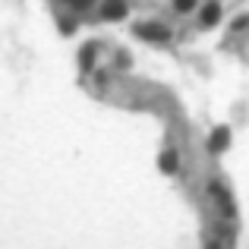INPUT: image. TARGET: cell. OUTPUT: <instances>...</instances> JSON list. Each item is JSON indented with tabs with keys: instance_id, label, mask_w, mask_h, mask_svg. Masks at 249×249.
<instances>
[{
	"instance_id": "obj_1",
	"label": "cell",
	"mask_w": 249,
	"mask_h": 249,
	"mask_svg": "<svg viewBox=\"0 0 249 249\" xmlns=\"http://www.w3.org/2000/svg\"><path fill=\"white\" fill-rule=\"evenodd\" d=\"M136 35L145 38V41H170V29H164V25H148V22H139L136 25Z\"/></svg>"
},
{
	"instance_id": "obj_2",
	"label": "cell",
	"mask_w": 249,
	"mask_h": 249,
	"mask_svg": "<svg viewBox=\"0 0 249 249\" xmlns=\"http://www.w3.org/2000/svg\"><path fill=\"white\" fill-rule=\"evenodd\" d=\"M101 19H107V22L126 19V0H104L101 3Z\"/></svg>"
},
{
	"instance_id": "obj_3",
	"label": "cell",
	"mask_w": 249,
	"mask_h": 249,
	"mask_svg": "<svg viewBox=\"0 0 249 249\" xmlns=\"http://www.w3.org/2000/svg\"><path fill=\"white\" fill-rule=\"evenodd\" d=\"M227 142H231V133H227V126H218V129L212 133V139H208V148H212V152H224Z\"/></svg>"
},
{
	"instance_id": "obj_4",
	"label": "cell",
	"mask_w": 249,
	"mask_h": 249,
	"mask_svg": "<svg viewBox=\"0 0 249 249\" xmlns=\"http://www.w3.org/2000/svg\"><path fill=\"white\" fill-rule=\"evenodd\" d=\"M218 19H221V6H218V3H205V6H202V16H199V22L205 25V29H212V25L218 22Z\"/></svg>"
},
{
	"instance_id": "obj_5",
	"label": "cell",
	"mask_w": 249,
	"mask_h": 249,
	"mask_svg": "<svg viewBox=\"0 0 249 249\" xmlns=\"http://www.w3.org/2000/svg\"><path fill=\"white\" fill-rule=\"evenodd\" d=\"M212 196H214V199H218V205L224 208L227 214H233V202H231V193H224V189H221L218 183H214V186H212Z\"/></svg>"
},
{
	"instance_id": "obj_6",
	"label": "cell",
	"mask_w": 249,
	"mask_h": 249,
	"mask_svg": "<svg viewBox=\"0 0 249 249\" xmlns=\"http://www.w3.org/2000/svg\"><path fill=\"white\" fill-rule=\"evenodd\" d=\"M177 167H180V158H177V152H164V155H161V170H164V174H174Z\"/></svg>"
},
{
	"instance_id": "obj_7",
	"label": "cell",
	"mask_w": 249,
	"mask_h": 249,
	"mask_svg": "<svg viewBox=\"0 0 249 249\" xmlns=\"http://www.w3.org/2000/svg\"><path fill=\"white\" fill-rule=\"evenodd\" d=\"M79 63H82V70H91V63H95V44H85V48H82Z\"/></svg>"
},
{
	"instance_id": "obj_8",
	"label": "cell",
	"mask_w": 249,
	"mask_h": 249,
	"mask_svg": "<svg viewBox=\"0 0 249 249\" xmlns=\"http://www.w3.org/2000/svg\"><path fill=\"white\" fill-rule=\"evenodd\" d=\"M196 6V0H174V10L177 13H189Z\"/></svg>"
},
{
	"instance_id": "obj_9",
	"label": "cell",
	"mask_w": 249,
	"mask_h": 249,
	"mask_svg": "<svg viewBox=\"0 0 249 249\" xmlns=\"http://www.w3.org/2000/svg\"><path fill=\"white\" fill-rule=\"evenodd\" d=\"M91 3H95V0H73L76 10H85V6H91Z\"/></svg>"
}]
</instances>
